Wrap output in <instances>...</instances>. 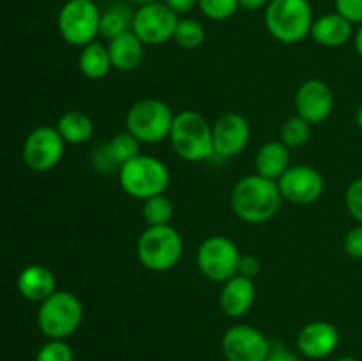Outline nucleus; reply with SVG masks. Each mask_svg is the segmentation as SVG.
Listing matches in <instances>:
<instances>
[{"label": "nucleus", "instance_id": "1", "mask_svg": "<svg viewBox=\"0 0 362 361\" xmlns=\"http://www.w3.org/2000/svg\"><path fill=\"white\" fill-rule=\"evenodd\" d=\"M281 202L278 180L267 179L260 173L243 177L230 195L232 211L250 225H262L274 218L281 209Z\"/></svg>", "mask_w": 362, "mask_h": 361}, {"label": "nucleus", "instance_id": "2", "mask_svg": "<svg viewBox=\"0 0 362 361\" xmlns=\"http://www.w3.org/2000/svg\"><path fill=\"white\" fill-rule=\"evenodd\" d=\"M168 138L175 154L186 161L200 163L216 156L212 126L204 115L193 110L177 113Z\"/></svg>", "mask_w": 362, "mask_h": 361}, {"label": "nucleus", "instance_id": "3", "mask_svg": "<svg viewBox=\"0 0 362 361\" xmlns=\"http://www.w3.org/2000/svg\"><path fill=\"white\" fill-rule=\"evenodd\" d=\"M313 21L310 0H271L265 7V27L283 45L304 41L311 34Z\"/></svg>", "mask_w": 362, "mask_h": 361}, {"label": "nucleus", "instance_id": "4", "mask_svg": "<svg viewBox=\"0 0 362 361\" xmlns=\"http://www.w3.org/2000/svg\"><path fill=\"white\" fill-rule=\"evenodd\" d=\"M119 184L124 193L129 197L136 200H147L168 190L170 170L161 159L140 154L120 166Z\"/></svg>", "mask_w": 362, "mask_h": 361}, {"label": "nucleus", "instance_id": "5", "mask_svg": "<svg viewBox=\"0 0 362 361\" xmlns=\"http://www.w3.org/2000/svg\"><path fill=\"white\" fill-rule=\"evenodd\" d=\"M83 322V304L80 297L67 290H55L37 310V326L49 340H66L74 335Z\"/></svg>", "mask_w": 362, "mask_h": 361}, {"label": "nucleus", "instance_id": "6", "mask_svg": "<svg viewBox=\"0 0 362 361\" xmlns=\"http://www.w3.org/2000/svg\"><path fill=\"white\" fill-rule=\"evenodd\" d=\"M182 236L172 225L147 227L136 246L141 265L154 273H165L175 268L182 257Z\"/></svg>", "mask_w": 362, "mask_h": 361}, {"label": "nucleus", "instance_id": "7", "mask_svg": "<svg viewBox=\"0 0 362 361\" xmlns=\"http://www.w3.org/2000/svg\"><path fill=\"white\" fill-rule=\"evenodd\" d=\"M173 119L175 115L165 101L145 98L127 110L126 131H129L140 144H159L170 137Z\"/></svg>", "mask_w": 362, "mask_h": 361}, {"label": "nucleus", "instance_id": "8", "mask_svg": "<svg viewBox=\"0 0 362 361\" xmlns=\"http://www.w3.org/2000/svg\"><path fill=\"white\" fill-rule=\"evenodd\" d=\"M101 9L94 0H67L59 11L57 27L64 41L71 46L90 45L99 35Z\"/></svg>", "mask_w": 362, "mask_h": 361}, {"label": "nucleus", "instance_id": "9", "mask_svg": "<svg viewBox=\"0 0 362 361\" xmlns=\"http://www.w3.org/2000/svg\"><path fill=\"white\" fill-rule=\"evenodd\" d=\"M243 253L237 244L225 236L207 237L197 251V264L205 278L216 283H225L226 280L239 275V262Z\"/></svg>", "mask_w": 362, "mask_h": 361}, {"label": "nucleus", "instance_id": "10", "mask_svg": "<svg viewBox=\"0 0 362 361\" xmlns=\"http://www.w3.org/2000/svg\"><path fill=\"white\" fill-rule=\"evenodd\" d=\"M179 14L170 9L163 0L138 6L133 14L131 30L145 46H161L173 39Z\"/></svg>", "mask_w": 362, "mask_h": 361}, {"label": "nucleus", "instance_id": "11", "mask_svg": "<svg viewBox=\"0 0 362 361\" xmlns=\"http://www.w3.org/2000/svg\"><path fill=\"white\" fill-rule=\"evenodd\" d=\"M272 343L260 329L247 324H237L226 329L221 340V350L226 361H265Z\"/></svg>", "mask_w": 362, "mask_h": 361}, {"label": "nucleus", "instance_id": "12", "mask_svg": "<svg viewBox=\"0 0 362 361\" xmlns=\"http://www.w3.org/2000/svg\"><path fill=\"white\" fill-rule=\"evenodd\" d=\"M66 149V142L57 127H35L23 145V159L34 172H49L60 163Z\"/></svg>", "mask_w": 362, "mask_h": 361}, {"label": "nucleus", "instance_id": "13", "mask_svg": "<svg viewBox=\"0 0 362 361\" xmlns=\"http://www.w3.org/2000/svg\"><path fill=\"white\" fill-rule=\"evenodd\" d=\"M283 200L296 205H310L324 195V176L315 166L292 165L278 179Z\"/></svg>", "mask_w": 362, "mask_h": 361}, {"label": "nucleus", "instance_id": "14", "mask_svg": "<svg viewBox=\"0 0 362 361\" xmlns=\"http://www.w3.org/2000/svg\"><path fill=\"white\" fill-rule=\"evenodd\" d=\"M296 110L297 115L303 117L311 126L324 122L334 110L332 88L318 78L303 81L296 92Z\"/></svg>", "mask_w": 362, "mask_h": 361}, {"label": "nucleus", "instance_id": "15", "mask_svg": "<svg viewBox=\"0 0 362 361\" xmlns=\"http://www.w3.org/2000/svg\"><path fill=\"white\" fill-rule=\"evenodd\" d=\"M251 126L239 113H225L212 126L214 154L219 158H235L247 147Z\"/></svg>", "mask_w": 362, "mask_h": 361}, {"label": "nucleus", "instance_id": "16", "mask_svg": "<svg viewBox=\"0 0 362 361\" xmlns=\"http://www.w3.org/2000/svg\"><path fill=\"white\" fill-rule=\"evenodd\" d=\"M339 345V331L334 324L315 321L304 326L297 335V349L310 360H324Z\"/></svg>", "mask_w": 362, "mask_h": 361}, {"label": "nucleus", "instance_id": "17", "mask_svg": "<svg viewBox=\"0 0 362 361\" xmlns=\"http://www.w3.org/2000/svg\"><path fill=\"white\" fill-rule=\"evenodd\" d=\"M255 297H257V287L253 280L235 275L223 283L219 292V306L228 317L240 319L253 308Z\"/></svg>", "mask_w": 362, "mask_h": 361}, {"label": "nucleus", "instance_id": "18", "mask_svg": "<svg viewBox=\"0 0 362 361\" xmlns=\"http://www.w3.org/2000/svg\"><path fill=\"white\" fill-rule=\"evenodd\" d=\"M310 35L317 45L325 48H341L354 38V25L334 11L317 18Z\"/></svg>", "mask_w": 362, "mask_h": 361}, {"label": "nucleus", "instance_id": "19", "mask_svg": "<svg viewBox=\"0 0 362 361\" xmlns=\"http://www.w3.org/2000/svg\"><path fill=\"white\" fill-rule=\"evenodd\" d=\"M108 52L113 69L129 73V71L136 69L144 60L145 45L136 38L133 30H127L108 41Z\"/></svg>", "mask_w": 362, "mask_h": 361}, {"label": "nucleus", "instance_id": "20", "mask_svg": "<svg viewBox=\"0 0 362 361\" xmlns=\"http://www.w3.org/2000/svg\"><path fill=\"white\" fill-rule=\"evenodd\" d=\"M18 290L25 299L42 303L57 290L55 275L45 265H27L18 276Z\"/></svg>", "mask_w": 362, "mask_h": 361}, {"label": "nucleus", "instance_id": "21", "mask_svg": "<svg viewBox=\"0 0 362 361\" xmlns=\"http://www.w3.org/2000/svg\"><path fill=\"white\" fill-rule=\"evenodd\" d=\"M257 173L267 179L278 180L290 168V149L279 142H267L262 145L255 158Z\"/></svg>", "mask_w": 362, "mask_h": 361}, {"label": "nucleus", "instance_id": "22", "mask_svg": "<svg viewBox=\"0 0 362 361\" xmlns=\"http://www.w3.org/2000/svg\"><path fill=\"white\" fill-rule=\"evenodd\" d=\"M55 127L64 142L69 145L87 144L94 134V122L87 113L80 112V110H71V112L64 113Z\"/></svg>", "mask_w": 362, "mask_h": 361}, {"label": "nucleus", "instance_id": "23", "mask_svg": "<svg viewBox=\"0 0 362 361\" xmlns=\"http://www.w3.org/2000/svg\"><path fill=\"white\" fill-rule=\"evenodd\" d=\"M78 67L88 80H103L112 71V59H110L108 46L94 41L81 48L78 57Z\"/></svg>", "mask_w": 362, "mask_h": 361}, {"label": "nucleus", "instance_id": "24", "mask_svg": "<svg viewBox=\"0 0 362 361\" xmlns=\"http://www.w3.org/2000/svg\"><path fill=\"white\" fill-rule=\"evenodd\" d=\"M133 14L134 11L126 4H113V6L106 7L101 11V23H99V35L108 41H112L117 35L124 34V32L131 30L133 25Z\"/></svg>", "mask_w": 362, "mask_h": 361}, {"label": "nucleus", "instance_id": "25", "mask_svg": "<svg viewBox=\"0 0 362 361\" xmlns=\"http://www.w3.org/2000/svg\"><path fill=\"white\" fill-rule=\"evenodd\" d=\"M141 212H144V219L148 227L170 225L173 216V204L168 197H165V193L156 195V197L144 200Z\"/></svg>", "mask_w": 362, "mask_h": 361}, {"label": "nucleus", "instance_id": "26", "mask_svg": "<svg viewBox=\"0 0 362 361\" xmlns=\"http://www.w3.org/2000/svg\"><path fill=\"white\" fill-rule=\"evenodd\" d=\"M173 41L184 50H197L204 45L205 41V28L204 25L193 18H180L177 23Z\"/></svg>", "mask_w": 362, "mask_h": 361}, {"label": "nucleus", "instance_id": "27", "mask_svg": "<svg viewBox=\"0 0 362 361\" xmlns=\"http://www.w3.org/2000/svg\"><path fill=\"white\" fill-rule=\"evenodd\" d=\"M279 137H281V142L288 149L303 147V145L308 144L311 138V124L306 122V120L299 115L288 117V119L283 122Z\"/></svg>", "mask_w": 362, "mask_h": 361}, {"label": "nucleus", "instance_id": "28", "mask_svg": "<svg viewBox=\"0 0 362 361\" xmlns=\"http://www.w3.org/2000/svg\"><path fill=\"white\" fill-rule=\"evenodd\" d=\"M110 147V152L113 154L115 161L119 163V166H122L124 163L131 161L136 156H140V147L141 144L129 133V131H122V133H117L115 137L110 142H106Z\"/></svg>", "mask_w": 362, "mask_h": 361}, {"label": "nucleus", "instance_id": "29", "mask_svg": "<svg viewBox=\"0 0 362 361\" xmlns=\"http://www.w3.org/2000/svg\"><path fill=\"white\" fill-rule=\"evenodd\" d=\"M198 9L212 21H225L239 11V0H198Z\"/></svg>", "mask_w": 362, "mask_h": 361}, {"label": "nucleus", "instance_id": "30", "mask_svg": "<svg viewBox=\"0 0 362 361\" xmlns=\"http://www.w3.org/2000/svg\"><path fill=\"white\" fill-rule=\"evenodd\" d=\"M35 361H74V353L66 340H49L39 349Z\"/></svg>", "mask_w": 362, "mask_h": 361}, {"label": "nucleus", "instance_id": "31", "mask_svg": "<svg viewBox=\"0 0 362 361\" xmlns=\"http://www.w3.org/2000/svg\"><path fill=\"white\" fill-rule=\"evenodd\" d=\"M345 205L350 216L362 225V177L349 184L345 191Z\"/></svg>", "mask_w": 362, "mask_h": 361}, {"label": "nucleus", "instance_id": "32", "mask_svg": "<svg viewBox=\"0 0 362 361\" xmlns=\"http://www.w3.org/2000/svg\"><path fill=\"white\" fill-rule=\"evenodd\" d=\"M92 166H94L95 170H99V172H113V170H117L119 172L120 166L119 163L115 161V158H113V154L110 152V147L108 144H101L99 147L94 149V152H92Z\"/></svg>", "mask_w": 362, "mask_h": 361}, {"label": "nucleus", "instance_id": "33", "mask_svg": "<svg viewBox=\"0 0 362 361\" xmlns=\"http://www.w3.org/2000/svg\"><path fill=\"white\" fill-rule=\"evenodd\" d=\"M334 9L352 25H362V0H334Z\"/></svg>", "mask_w": 362, "mask_h": 361}, {"label": "nucleus", "instance_id": "34", "mask_svg": "<svg viewBox=\"0 0 362 361\" xmlns=\"http://www.w3.org/2000/svg\"><path fill=\"white\" fill-rule=\"evenodd\" d=\"M343 248L349 257L362 260V225H356L346 232L345 241H343Z\"/></svg>", "mask_w": 362, "mask_h": 361}, {"label": "nucleus", "instance_id": "35", "mask_svg": "<svg viewBox=\"0 0 362 361\" xmlns=\"http://www.w3.org/2000/svg\"><path fill=\"white\" fill-rule=\"evenodd\" d=\"M260 260H258L255 255H243L239 262V275L240 276H246V278L253 280L255 276L260 273Z\"/></svg>", "mask_w": 362, "mask_h": 361}, {"label": "nucleus", "instance_id": "36", "mask_svg": "<svg viewBox=\"0 0 362 361\" xmlns=\"http://www.w3.org/2000/svg\"><path fill=\"white\" fill-rule=\"evenodd\" d=\"M265 361H300V357L286 345L276 343V345L271 347V353H269Z\"/></svg>", "mask_w": 362, "mask_h": 361}, {"label": "nucleus", "instance_id": "37", "mask_svg": "<svg viewBox=\"0 0 362 361\" xmlns=\"http://www.w3.org/2000/svg\"><path fill=\"white\" fill-rule=\"evenodd\" d=\"M170 9L175 11L177 14H187L198 6V0H163Z\"/></svg>", "mask_w": 362, "mask_h": 361}, {"label": "nucleus", "instance_id": "38", "mask_svg": "<svg viewBox=\"0 0 362 361\" xmlns=\"http://www.w3.org/2000/svg\"><path fill=\"white\" fill-rule=\"evenodd\" d=\"M271 4V0H239V6L246 11L265 9Z\"/></svg>", "mask_w": 362, "mask_h": 361}, {"label": "nucleus", "instance_id": "39", "mask_svg": "<svg viewBox=\"0 0 362 361\" xmlns=\"http://www.w3.org/2000/svg\"><path fill=\"white\" fill-rule=\"evenodd\" d=\"M354 46H356L357 55L362 59V25H359V30L354 34Z\"/></svg>", "mask_w": 362, "mask_h": 361}, {"label": "nucleus", "instance_id": "40", "mask_svg": "<svg viewBox=\"0 0 362 361\" xmlns=\"http://www.w3.org/2000/svg\"><path fill=\"white\" fill-rule=\"evenodd\" d=\"M356 124L359 126V130L362 131V105L359 106V108H357V112H356Z\"/></svg>", "mask_w": 362, "mask_h": 361}, {"label": "nucleus", "instance_id": "41", "mask_svg": "<svg viewBox=\"0 0 362 361\" xmlns=\"http://www.w3.org/2000/svg\"><path fill=\"white\" fill-rule=\"evenodd\" d=\"M131 4H136V6H145V4H152V2H158V0H127Z\"/></svg>", "mask_w": 362, "mask_h": 361}, {"label": "nucleus", "instance_id": "42", "mask_svg": "<svg viewBox=\"0 0 362 361\" xmlns=\"http://www.w3.org/2000/svg\"><path fill=\"white\" fill-rule=\"evenodd\" d=\"M336 361H359V360H356V357H352V356H343Z\"/></svg>", "mask_w": 362, "mask_h": 361}]
</instances>
